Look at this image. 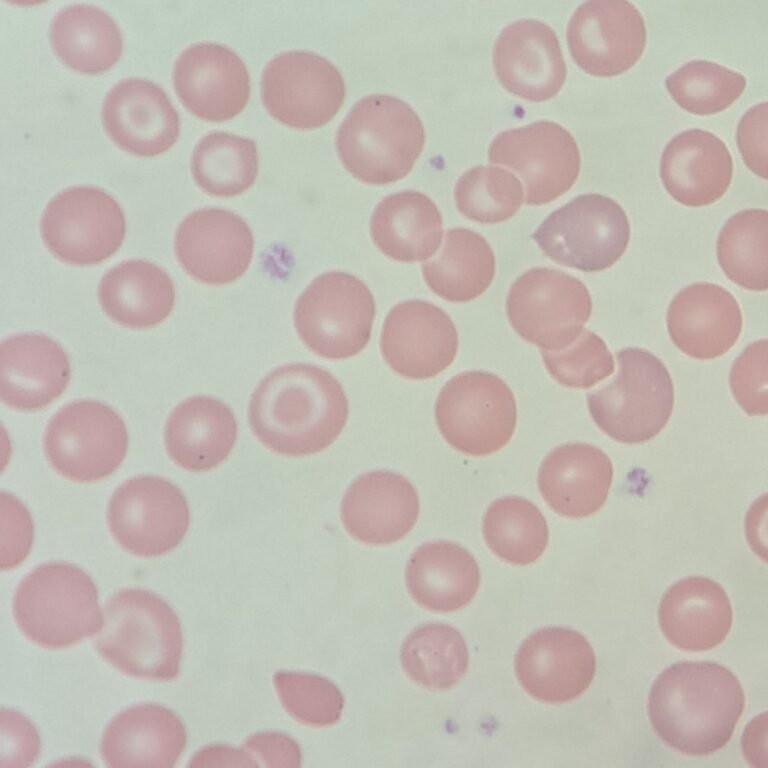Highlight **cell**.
<instances>
[{
	"mask_svg": "<svg viewBox=\"0 0 768 768\" xmlns=\"http://www.w3.org/2000/svg\"><path fill=\"white\" fill-rule=\"evenodd\" d=\"M767 714L764 712L747 725L742 736V751L751 766L766 765V728Z\"/></svg>",
	"mask_w": 768,
	"mask_h": 768,
	"instance_id": "f907efd6",
	"label": "cell"
},
{
	"mask_svg": "<svg viewBox=\"0 0 768 768\" xmlns=\"http://www.w3.org/2000/svg\"><path fill=\"white\" fill-rule=\"evenodd\" d=\"M347 533L368 545H388L404 538L419 515L416 489L404 476L373 470L353 480L341 501Z\"/></svg>",
	"mask_w": 768,
	"mask_h": 768,
	"instance_id": "603a6c76",
	"label": "cell"
},
{
	"mask_svg": "<svg viewBox=\"0 0 768 768\" xmlns=\"http://www.w3.org/2000/svg\"><path fill=\"white\" fill-rule=\"evenodd\" d=\"M540 352L550 376L565 387L591 388L614 371V359L606 343L590 330L582 331L565 349Z\"/></svg>",
	"mask_w": 768,
	"mask_h": 768,
	"instance_id": "7bdbcfd3",
	"label": "cell"
},
{
	"mask_svg": "<svg viewBox=\"0 0 768 768\" xmlns=\"http://www.w3.org/2000/svg\"><path fill=\"white\" fill-rule=\"evenodd\" d=\"M489 160L515 171L525 185V203L548 204L564 195L580 172L578 145L563 126L547 120L499 133Z\"/></svg>",
	"mask_w": 768,
	"mask_h": 768,
	"instance_id": "9a60e30c",
	"label": "cell"
},
{
	"mask_svg": "<svg viewBox=\"0 0 768 768\" xmlns=\"http://www.w3.org/2000/svg\"><path fill=\"white\" fill-rule=\"evenodd\" d=\"M672 99L696 115H711L730 107L743 93L746 78L707 60H692L665 80Z\"/></svg>",
	"mask_w": 768,
	"mask_h": 768,
	"instance_id": "ab89813d",
	"label": "cell"
},
{
	"mask_svg": "<svg viewBox=\"0 0 768 768\" xmlns=\"http://www.w3.org/2000/svg\"><path fill=\"white\" fill-rule=\"evenodd\" d=\"M258 166L255 142L226 132L202 137L191 159L196 184L216 197H234L248 190L257 177Z\"/></svg>",
	"mask_w": 768,
	"mask_h": 768,
	"instance_id": "8d00e7d4",
	"label": "cell"
},
{
	"mask_svg": "<svg viewBox=\"0 0 768 768\" xmlns=\"http://www.w3.org/2000/svg\"><path fill=\"white\" fill-rule=\"evenodd\" d=\"M401 665L409 678L436 690L454 686L465 674L469 653L458 630L443 623L414 629L401 648Z\"/></svg>",
	"mask_w": 768,
	"mask_h": 768,
	"instance_id": "74e56055",
	"label": "cell"
},
{
	"mask_svg": "<svg viewBox=\"0 0 768 768\" xmlns=\"http://www.w3.org/2000/svg\"><path fill=\"white\" fill-rule=\"evenodd\" d=\"M244 748L255 761L265 767L301 766V751L298 744L288 735L279 732H260L250 735Z\"/></svg>",
	"mask_w": 768,
	"mask_h": 768,
	"instance_id": "c3c4849f",
	"label": "cell"
},
{
	"mask_svg": "<svg viewBox=\"0 0 768 768\" xmlns=\"http://www.w3.org/2000/svg\"><path fill=\"white\" fill-rule=\"evenodd\" d=\"M93 645L127 676L172 681L180 672V621L168 603L147 590L123 589L108 599Z\"/></svg>",
	"mask_w": 768,
	"mask_h": 768,
	"instance_id": "3957f363",
	"label": "cell"
},
{
	"mask_svg": "<svg viewBox=\"0 0 768 768\" xmlns=\"http://www.w3.org/2000/svg\"><path fill=\"white\" fill-rule=\"evenodd\" d=\"M102 310L116 324L145 329L162 323L171 313L175 288L169 275L145 260H127L108 270L99 283Z\"/></svg>",
	"mask_w": 768,
	"mask_h": 768,
	"instance_id": "d6a6232c",
	"label": "cell"
},
{
	"mask_svg": "<svg viewBox=\"0 0 768 768\" xmlns=\"http://www.w3.org/2000/svg\"><path fill=\"white\" fill-rule=\"evenodd\" d=\"M767 102L749 108L737 127V144L745 165L767 179Z\"/></svg>",
	"mask_w": 768,
	"mask_h": 768,
	"instance_id": "7dc6e473",
	"label": "cell"
},
{
	"mask_svg": "<svg viewBox=\"0 0 768 768\" xmlns=\"http://www.w3.org/2000/svg\"><path fill=\"white\" fill-rule=\"evenodd\" d=\"M172 80L182 104L196 117L222 122L237 116L250 95V79L240 57L213 42L192 44L175 61Z\"/></svg>",
	"mask_w": 768,
	"mask_h": 768,
	"instance_id": "ffe728a7",
	"label": "cell"
},
{
	"mask_svg": "<svg viewBox=\"0 0 768 768\" xmlns=\"http://www.w3.org/2000/svg\"><path fill=\"white\" fill-rule=\"evenodd\" d=\"M177 260L193 279L223 285L240 278L250 266L254 238L237 214L220 208H203L188 214L174 239Z\"/></svg>",
	"mask_w": 768,
	"mask_h": 768,
	"instance_id": "ac0fdd59",
	"label": "cell"
},
{
	"mask_svg": "<svg viewBox=\"0 0 768 768\" xmlns=\"http://www.w3.org/2000/svg\"><path fill=\"white\" fill-rule=\"evenodd\" d=\"M733 611L728 595L714 580L692 576L672 584L658 607V623L670 644L688 652L708 651L729 634Z\"/></svg>",
	"mask_w": 768,
	"mask_h": 768,
	"instance_id": "f1b7e54d",
	"label": "cell"
},
{
	"mask_svg": "<svg viewBox=\"0 0 768 768\" xmlns=\"http://www.w3.org/2000/svg\"><path fill=\"white\" fill-rule=\"evenodd\" d=\"M745 707L737 677L710 661L677 662L655 679L648 715L658 737L675 751L702 756L731 739Z\"/></svg>",
	"mask_w": 768,
	"mask_h": 768,
	"instance_id": "7a4b0ae2",
	"label": "cell"
},
{
	"mask_svg": "<svg viewBox=\"0 0 768 768\" xmlns=\"http://www.w3.org/2000/svg\"><path fill=\"white\" fill-rule=\"evenodd\" d=\"M435 420L451 447L469 456H486L511 440L517 423L516 400L499 376L466 371L440 390Z\"/></svg>",
	"mask_w": 768,
	"mask_h": 768,
	"instance_id": "ba28073f",
	"label": "cell"
},
{
	"mask_svg": "<svg viewBox=\"0 0 768 768\" xmlns=\"http://www.w3.org/2000/svg\"><path fill=\"white\" fill-rule=\"evenodd\" d=\"M370 234L382 254L398 262L413 263L430 258L439 249L443 222L428 196L406 190L390 194L377 204Z\"/></svg>",
	"mask_w": 768,
	"mask_h": 768,
	"instance_id": "1f68e13d",
	"label": "cell"
},
{
	"mask_svg": "<svg viewBox=\"0 0 768 768\" xmlns=\"http://www.w3.org/2000/svg\"><path fill=\"white\" fill-rule=\"evenodd\" d=\"M613 379L587 394L589 413L611 439L637 444L657 436L674 407V385L664 363L651 352L627 347L617 352Z\"/></svg>",
	"mask_w": 768,
	"mask_h": 768,
	"instance_id": "8992f818",
	"label": "cell"
},
{
	"mask_svg": "<svg viewBox=\"0 0 768 768\" xmlns=\"http://www.w3.org/2000/svg\"><path fill=\"white\" fill-rule=\"evenodd\" d=\"M375 317L367 285L343 271L317 276L298 297L293 313L296 332L317 356L343 360L368 344Z\"/></svg>",
	"mask_w": 768,
	"mask_h": 768,
	"instance_id": "52a82bcc",
	"label": "cell"
},
{
	"mask_svg": "<svg viewBox=\"0 0 768 768\" xmlns=\"http://www.w3.org/2000/svg\"><path fill=\"white\" fill-rule=\"evenodd\" d=\"M482 532L489 549L514 565H528L544 553L549 541L545 517L519 496L494 500L483 516Z\"/></svg>",
	"mask_w": 768,
	"mask_h": 768,
	"instance_id": "d590c367",
	"label": "cell"
},
{
	"mask_svg": "<svg viewBox=\"0 0 768 768\" xmlns=\"http://www.w3.org/2000/svg\"><path fill=\"white\" fill-rule=\"evenodd\" d=\"M717 259L724 274L749 291L768 288V213L746 209L732 215L717 239Z\"/></svg>",
	"mask_w": 768,
	"mask_h": 768,
	"instance_id": "f35d334b",
	"label": "cell"
},
{
	"mask_svg": "<svg viewBox=\"0 0 768 768\" xmlns=\"http://www.w3.org/2000/svg\"><path fill=\"white\" fill-rule=\"evenodd\" d=\"M767 352V340H757L743 350L731 367L732 395L750 416L767 414Z\"/></svg>",
	"mask_w": 768,
	"mask_h": 768,
	"instance_id": "ee69618b",
	"label": "cell"
},
{
	"mask_svg": "<svg viewBox=\"0 0 768 768\" xmlns=\"http://www.w3.org/2000/svg\"><path fill=\"white\" fill-rule=\"evenodd\" d=\"M56 56L81 73L109 70L119 59L123 39L115 20L103 9L89 4H74L60 9L49 30Z\"/></svg>",
	"mask_w": 768,
	"mask_h": 768,
	"instance_id": "836d02e7",
	"label": "cell"
},
{
	"mask_svg": "<svg viewBox=\"0 0 768 768\" xmlns=\"http://www.w3.org/2000/svg\"><path fill=\"white\" fill-rule=\"evenodd\" d=\"M101 119L111 140L123 150L152 157L176 142L180 122L166 92L143 78H125L105 95Z\"/></svg>",
	"mask_w": 768,
	"mask_h": 768,
	"instance_id": "44dd1931",
	"label": "cell"
},
{
	"mask_svg": "<svg viewBox=\"0 0 768 768\" xmlns=\"http://www.w3.org/2000/svg\"><path fill=\"white\" fill-rule=\"evenodd\" d=\"M190 512L183 493L158 476L126 480L107 507V525L115 541L130 554L152 558L173 550L185 537Z\"/></svg>",
	"mask_w": 768,
	"mask_h": 768,
	"instance_id": "4fadbf2b",
	"label": "cell"
},
{
	"mask_svg": "<svg viewBox=\"0 0 768 768\" xmlns=\"http://www.w3.org/2000/svg\"><path fill=\"white\" fill-rule=\"evenodd\" d=\"M2 569H11L28 555L33 524L27 509L13 495L2 492Z\"/></svg>",
	"mask_w": 768,
	"mask_h": 768,
	"instance_id": "f6af8a7d",
	"label": "cell"
},
{
	"mask_svg": "<svg viewBox=\"0 0 768 768\" xmlns=\"http://www.w3.org/2000/svg\"><path fill=\"white\" fill-rule=\"evenodd\" d=\"M189 766H259L255 759L246 750L230 746H209L199 751L192 759Z\"/></svg>",
	"mask_w": 768,
	"mask_h": 768,
	"instance_id": "681fc988",
	"label": "cell"
},
{
	"mask_svg": "<svg viewBox=\"0 0 768 768\" xmlns=\"http://www.w3.org/2000/svg\"><path fill=\"white\" fill-rule=\"evenodd\" d=\"M596 672L595 653L579 632L546 627L532 633L515 657L516 677L533 698L548 703L576 699Z\"/></svg>",
	"mask_w": 768,
	"mask_h": 768,
	"instance_id": "d6986e66",
	"label": "cell"
},
{
	"mask_svg": "<svg viewBox=\"0 0 768 768\" xmlns=\"http://www.w3.org/2000/svg\"><path fill=\"white\" fill-rule=\"evenodd\" d=\"M421 269L425 283L437 296L462 303L488 289L495 274V257L484 237L458 227L446 232L440 253Z\"/></svg>",
	"mask_w": 768,
	"mask_h": 768,
	"instance_id": "e575fe53",
	"label": "cell"
},
{
	"mask_svg": "<svg viewBox=\"0 0 768 768\" xmlns=\"http://www.w3.org/2000/svg\"><path fill=\"white\" fill-rule=\"evenodd\" d=\"M349 415L339 381L321 367L292 363L269 372L248 407L252 432L266 447L286 456H306L330 446Z\"/></svg>",
	"mask_w": 768,
	"mask_h": 768,
	"instance_id": "6da1fadb",
	"label": "cell"
},
{
	"mask_svg": "<svg viewBox=\"0 0 768 768\" xmlns=\"http://www.w3.org/2000/svg\"><path fill=\"white\" fill-rule=\"evenodd\" d=\"M261 98L275 120L307 130L325 125L336 115L345 98V84L338 69L324 57L288 51L266 64Z\"/></svg>",
	"mask_w": 768,
	"mask_h": 768,
	"instance_id": "5bb4252c",
	"label": "cell"
},
{
	"mask_svg": "<svg viewBox=\"0 0 768 768\" xmlns=\"http://www.w3.org/2000/svg\"><path fill=\"white\" fill-rule=\"evenodd\" d=\"M613 479L610 458L598 447L574 442L550 451L538 471V489L558 515L586 518L605 504Z\"/></svg>",
	"mask_w": 768,
	"mask_h": 768,
	"instance_id": "484cf974",
	"label": "cell"
},
{
	"mask_svg": "<svg viewBox=\"0 0 768 768\" xmlns=\"http://www.w3.org/2000/svg\"><path fill=\"white\" fill-rule=\"evenodd\" d=\"M273 683L282 707L297 722L320 728L340 719L343 695L330 680L316 674L277 671Z\"/></svg>",
	"mask_w": 768,
	"mask_h": 768,
	"instance_id": "b9f144b4",
	"label": "cell"
},
{
	"mask_svg": "<svg viewBox=\"0 0 768 768\" xmlns=\"http://www.w3.org/2000/svg\"><path fill=\"white\" fill-rule=\"evenodd\" d=\"M39 735L34 725L13 710L1 712V766L26 767L37 759Z\"/></svg>",
	"mask_w": 768,
	"mask_h": 768,
	"instance_id": "bcb514c9",
	"label": "cell"
},
{
	"mask_svg": "<svg viewBox=\"0 0 768 768\" xmlns=\"http://www.w3.org/2000/svg\"><path fill=\"white\" fill-rule=\"evenodd\" d=\"M425 143L422 122L410 105L391 95L360 99L339 126L338 157L357 180L396 182L410 173Z\"/></svg>",
	"mask_w": 768,
	"mask_h": 768,
	"instance_id": "277c9868",
	"label": "cell"
},
{
	"mask_svg": "<svg viewBox=\"0 0 768 768\" xmlns=\"http://www.w3.org/2000/svg\"><path fill=\"white\" fill-rule=\"evenodd\" d=\"M506 312L510 325L526 342L559 351L582 333L592 312L586 285L564 272L537 267L511 285Z\"/></svg>",
	"mask_w": 768,
	"mask_h": 768,
	"instance_id": "30bf717a",
	"label": "cell"
},
{
	"mask_svg": "<svg viewBox=\"0 0 768 768\" xmlns=\"http://www.w3.org/2000/svg\"><path fill=\"white\" fill-rule=\"evenodd\" d=\"M552 261L584 272L613 266L626 251L630 224L623 208L601 194H583L550 213L532 234Z\"/></svg>",
	"mask_w": 768,
	"mask_h": 768,
	"instance_id": "9c48e42d",
	"label": "cell"
},
{
	"mask_svg": "<svg viewBox=\"0 0 768 768\" xmlns=\"http://www.w3.org/2000/svg\"><path fill=\"white\" fill-rule=\"evenodd\" d=\"M1 400L15 410L42 409L57 399L70 380L64 349L34 332L6 338L0 347Z\"/></svg>",
	"mask_w": 768,
	"mask_h": 768,
	"instance_id": "d4e9b609",
	"label": "cell"
},
{
	"mask_svg": "<svg viewBox=\"0 0 768 768\" xmlns=\"http://www.w3.org/2000/svg\"><path fill=\"white\" fill-rule=\"evenodd\" d=\"M454 199L467 219L495 224L513 217L524 200L521 182L499 167L478 166L466 171L456 182Z\"/></svg>",
	"mask_w": 768,
	"mask_h": 768,
	"instance_id": "60d3db41",
	"label": "cell"
},
{
	"mask_svg": "<svg viewBox=\"0 0 768 768\" xmlns=\"http://www.w3.org/2000/svg\"><path fill=\"white\" fill-rule=\"evenodd\" d=\"M667 331L685 355L711 360L724 355L737 342L742 313L734 296L713 283H694L680 290L667 311Z\"/></svg>",
	"mask_w": 768,
	"mask_h": 768,
	"instance_id": "cb8c5ba5",
	"label": "cell"
},
{
	"mask_svg": "<svg viewBox=\"0 0 768 768\" xmlns=\"http://www.w3.org/2000/svg\"><path fill=\"white\" fill-rule=\"evenodd\" d=\"M237 439V422L219 399L194 396L169 415L164 444L170 459L182 469L208 471L222 463Z\"/></svg>",
	"mask_w": 768,
	"mask_h": 768,
	"instance_id": "f546056e",
	"label": "cell"
},
{
	"mask_svg": "<svg viewBox=\"0 0 768 768\" xmlns=\"http://www.w3.org/2000/svg\"><path fill=\"white\" fill-rule=\"evenodd\" d=\"M12 613L22 634L47 649L75 645L103 623L93 580L67 562L44 563L28 573L15 591Z\"/></svg>",
	"mask_w": 768,
	"mask_h": 768,
	"instance_id": "5b68a950",
	"label": "cell"
},
{
	"mask_svg": "<svg viewBox=\"0 0 768 768\" xmlns=\"http://www.w3.org/2000/svg\"><path fill=\"white\" fill-rule=\"evenodd\" d=\"M659 172L664 188L676 202L702 207L724 196L732 180L733 161L719 137L692 128L667 143Z\"/></svg>",
	"mask_w": 768,
	"mask_h": 768,
	"instance_id": "83f0119b",
	"label": "cell"
},
{
	"mask_svg": "<svg viewBox=\"0 0 768 768\" xmlns=\"http://www.w3.org/2000/svg\"><path fill=\"white\" fill-rule=\"evenodd\" d=\"M186 742L185 726L173 711L145 703L121 711L109 722L100 753L108 767L170 768Z\"/></svg>",
	"mask_w": 768,
	"mask_h": 768,
	"instance_id": "4316f807",
	"label": "cell"
},
{
	"mask_svg": "<svg viewBox=\"0 0 768 768\" xmlns=\"http://www.w3.org/2000/svg\"><path fill=\"white\" fill-rule=\"evenodd\" d=\"M498 80L510 93L532 102L553 98L566 79V65L554 30L534 19L506 26L493 48Z\"/></svg>",
	"mask_w": 768,
	"mask_h": 768,
	"instance_id": "7402d4cb",
	"label": "cell"
},
{
	"mask_svg": "<svg viewBox=\"0 0 768 768\" xmlns=\"http://www.w3.org/2000/svg\"><path fill=\"white\" fill-rule=\"evenodd\" d=\"M457 351L458 334L453 321L430 302L403 301L386 316L380 352L386 364L403 378H433L453 363Z\"/></svg>",
	"mask_w": 768,
	"mask_h": 768,
	"instance_id": "e0dca14e",
	"label": "cell"
},
{
	"mask_svg": "<svg viewBox=\"0 0 768 768\" xmlns=\"http://www.w3.org/2000/svg\"><path fill=\"white\" fill-rule=\"evenodd\" d=\"M405 581L408 592L420 606L435 612H452L475 597L480 571L474 557L462 546L431 541L410 556Z\"/></svg>",
	"mask_w": 768,
	"mask_h": 768,
	"instance_id": "4dcf8cb0",
	"label": "cell"
},
{
	"mask_svg": "<svg viewBox=\"0 0 768 768\" xmlns=\"http://www.w3.org/2000/svg\"><path fill=\"white\" fill-rule=\"evenodd\" d=\"M127 446V429L120 415L94 400L62 407L44 434V452L51 467L77 482L111 475L125 459Z\"/></svg>",
	"mask_w": 768,
	"mask_h": 768,
	"instance_id": "8fae6325",
	"label": "cell"
},
{
	"mask_svg": "<svg viewBox=\"0 0 768 768\" xmlns=\"http://www.w3.org/2000/svg\"><path fill=\"white\" fill-rule=\"evenodd\" d=\"M40 231L47 249L77 266L99 264L122 245L126 222L119 203L95 186L66 188L46 205Z\"/></svg>",
	"mask_w": 768,
	"mask_h": 768,
	"instance_id": "7c38bea8",
	"label": "cell"
},
{
	"mask_svg": "<svg viewBox=\"0 0 768 768\" xmlns=\"http://www.w3.org/2000/svg\"><path fill=\"white\" fill-rule=\"evenodd\" d=\"M574 62L596 77H613L642 56L646 27L642 14L625 0H589L580 4L567 26Z\"/></svg>",
	"mask_w": 768,
	"mask_h": 768,
	"instance_id": "2e32d148",
	"label": "cell"
}]
</instances>
